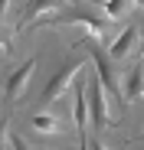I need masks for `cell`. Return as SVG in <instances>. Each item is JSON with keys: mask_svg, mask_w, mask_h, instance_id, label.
Wrapping results in <instances>:
<instances>
[{"mask_svg": "<svg viewBox=\"0 0 144 150\" xmlns=\"http://www.w3.org/2000/svg\"><path fill=\"white\" fill-rule=\"evenodd\" d=\"M10 150H26V144H23V140L13 134V137H10Z\"/></svg>", "mask_w": 144, "mask_h": 150, "instance_id": "12", "label": "cell"}, {"mask_svg": "<svg viewBox=\"0 0 144 150\" xmlns=\"http://www.w3.org/2000/svg\"><path fill=\"white\" fill-rule=\"evenodd\" d=\"M134 46H138V26H128V30H121V36L111 42L108 56H111V59H125V56L134 52Z\"/></svg>", "mask_w": 144, "mask_h": 150, "instance_id": "7", "label": "cell"}, {"mask_svg": "<svg viewBox=\"0 0 144 150\" xmlns=\"http://www.w3.org/2000/svg\"><path fill=\"white\" fill-rule=\"evenodd\" d=\"M39 23H49V26H76V23H82L85 33L95 39V42H102L105 39V30H108V16H95V13H85V10H76V13H59V16H43Z\"/></svg>", "mask_w": 144, "mask_h": 150, "instance_id": "2", "label": "cell"}, {"mask_svg": "<svg viewBox=\"0 0 144 150\" xmlns=\"http://www.w3.org/2000/svg\"><path fill=\"white\" fill-rule=\"evenodd\" d=\"M10 4H13V0H0V16L7 13V7H10Z\"/></svg>", "mask_w": 144, "mask_h": 150, "instance_id": "15", "label": "cell"}, {"mask_svg": "<svg viewBox=\"0 0 144 150\" xmlns=\"http://www.w3.org/2000/svg\"><path fill=\"white\" fill-rule=\"evenodd\" d=\"M33 72H36V59H26L16 72H10V79H7V85H4V98H7L10 105L26 91V82L33 79Z\"/></svg>", "mask_w": 144, "mask_h": 150, "instance_id": "5", "label": "cell"}, {"mask_svg": "<svg viewBox=\"0 0 144 150\" xmlns=\"http://www.w3.org/2000/svg\"><path fill=\"white\" fill-rule=\"evenodd\" d=\"M88 56H92V62H95V72H98V79H102L105 91L115 95V98H121V75L111 69V62L105 59V52H98V49H88Z\"/></svg>", "mask_w": 144, "mask_h": 150, "instance_id": "4", "label": "cell"}, {"mask_svg": "<svg viewBox=\"0 0 144 150\" xmlns=\"http://www.w3.org/2000/svg\"><path fill=\"white\" fill-rule=\"evenodd\" d=\"M88 59H92L88 52H82V56H72V59H69V62H66V65H62V69H59L56 75H53V79H49V85L43 88L39 108H49L53 101H59V98H62V95H66V91H69L72 85H76L79 72H82V69L88 65Z\"/></svg>", "mask_w": 144, "mask_h": 150, "instance_id": "1", "label": "cell"}, {"mask_svg": "<svg viewBox=\"0 0 144 150\" xmlns=\"http://www.w3.org/2000/svg\"><path fill=\"white\" fill-rule=\"evenodd\" d=\"M141 98H144V69L138 65V69H131V75L125 79V101L134 105V101H141Z\"/></svg>", "mask_w": 144, "mask_h": 150, "instance_id": "8", "label": "cell"}, {"mask_svg": "<svg viewBox=\"0 0 144 150\" xmlns=\"http://www.w3.org/2000/svg\"><path fill=\"white\" fill-rule=\"evenodd\" d=\"M85 88H88V117H92L95 134H98V131H105V127L115 124V117H111L108 108H105V85H102V79H98V72H95L92 79H85Z\"/></svg>", "mask_w": 144, "mask_h": 150, "instance_id": "3", "label": "cell"}, {"mask_svg": "<svg viewBox=\"0 0 144 150\" xmlns=\"http://www.w3.org/2000/svg\"><path fill=\"white\" fill-rule=\"evenodd\" d=\"M88 150H111V147H105L102 140H92V144H88Z\"/></svg>", "mask_w": 144, "mask_h": 150, "instance_id": "14", "label": "cell"}, {"mask_svg": "<svg viewBox=\"0 0 144 150\" xmlns=\"http://www.w3.org/2000/svg\"><path fill=\"white\" fill-rule=\"evenodd\" d=\"M4 134H7V121H0V150H7V144H4Z\"/></svg>", "mask_w": 144, "mask_h": 150, "instance_id": "13", "label": "cell"}, {"mask_svg": "<svg viewBox=\"0 0 144 150\" xmlns=\"http://www.w3.org/2000/svg\"><path fill=\"white\" fill-rule=\"evenodd\" d=\"M141 56H144V39H141Z\"/></svg>", "mask_w": 144, "mask_h": 150, "instance_id": "17", "label": "cell"}, {"mask_svg": "<svg viewBox=\"0 0 144 150\" xmlns=\"http://www.w3.org/2000/svg\"><path fill=\"white\" fill-rule=\"evenodd\" d=\"M33 131H36L39 137H43V134H59V131H62V121H59L53 111H46V108H43V111L33 114Z\"/></svg>", "mask_w": 144, "mask_h": 150, "instance_id": "9", "label": "cell"}, {"mask_svg": "<svg viewBox=\"0 0 144 150\" xmlns=\"http://www.w3.org/2000/svg\"><path fill=\"white\" fill-rule=\"evenodd\" d=\"M102 7H105V16H108V20H121V16L134 7V0H105Z\"/></svg>", "mask_w": 144, "mask_h": 150, "instance_id": "10", "label": "cell"}, {"mask_svg": "<svg viewBox=\"0 0 144 150\" xmlns=\"http://www.w3.org/2000/svg\"><path fill=\"white\" fill-rule=\"evenodd\" d=\"M13 49V42H10V33L7 30H0V52H10Z\"/></svg>", "mask_w": 144, "mask_h": 150, "instance_id": "11", "label": "cell"}, {"mask_svg": "<svg viewBox=\"0 0 144 150\" xmlns=\"http://www.w3.org/2000/svg\"><path fill=\"white\" fill-rule=\"evenodd\" d=\"M134 7H144V0H134Z\"/></svg>", "mask_w": 144, "mask_h": 150, "instance_id": "16", "label": "cell"}, {"mask_svg": "<svg viewBox=\"0 0 144 150\" xmlns=\"http://www.w3.org/2000/svg\"><path fill=\"white\" fill-rule=\"evenodd\" d=\"M62 7H66V0H30V4H26V13H23V20L16 23V33L30 30L33 23H39L46 13H53V10H62Z\"/></svg>", "mask_w": 144, "mask_h": 150, "instance_id": "6", "label": "cell"}]
</instances>
